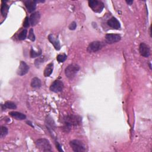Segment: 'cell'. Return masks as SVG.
Returning <instances> with one entry per match:
<instances>
[{
	"label": "cell",
	"instance_id": "cell-1",
	"mask_svg": "<svg viewBox=\"0 0 152 152\" xmlns=\"http://www.w3.org/2000/svg\"><path fill=\"white\" fill-rule=\"evenodd\" d=\"M80 70V66L76 64H70L65 70V74L66 77L72 80L78 72Z\"/></svg>",
	"mask_w": 152,
	"mask_h": 152
},
{
	"label": "cell",
	"instance_id": "cell-2",
	"mask_svg": "<svg viewBox=\"0 0 152 152\" xmlns=\"http://www.w3.org/2000/svg\"><path fill=\"white\" fill-rule=\"evenodd\" d=\"M36 146L41 151H51L52 150L51 145L49 141L45 139H38L36 141Z\"/></svg>",
	"mask_w": 152,
	"mask_h": 152
},
{
	"label": "cell",
	"instance_id": "cell-3",
	"mask_svg": "<svg viewBox=\"0 0 152 152\" xmlns=\"http://www.w3.org/2000/svg\"><path fill=\"white\" fill-rule=\"evenodd\" d=\"M70 145L74 151L82 152L86 150V146L84 144L78 140H73L70 142Z\"/></svg>",
	"mask_w": 152,
	"mask_h": 152
},
{
	"label": "cell",
	"instance_id": "cell-4",
	"mask_svg": "<svg viewBox=\"0 0 152 152\" xmlns=\"http://www.w3.org/2000/svg\"><path fill=\"white\" fill-rule=\"evenodd\" d=\"M105 45V44L103 42L94 41L89 45L87 47V51L89 52H96L101 50Z\"/></svg>",
	"mask_w": 152,
	"mask_h": 152
},
{
	"label": "cell",
	"instance_id": "cell-5",
	"mask_svg": "<svg viewBox=\"0 0 152 152\" xmlns=\"http://www.w3.org/2000/svg\"><path fill=\"white\" fill-rule=\"evenodd\" d=\"M89 5L90 7H91L93 11L96 12H101L103 10L104 6L103 4L101 2L96 1V0H90L89 1Z\"/></svg>",
	"mask_w": 152,
	"mask_h": 152
},
{
	"label": "cell",
	"instance_id": "cell-6",
	"mask_svg": "<svg viewBox=\"0 0 152 152\" xmlns=\"http://www.w3.org/2000/svg\"><path fill=\"white\" fill-rule=\"evenodd\" d=\"M64 89V83L60 80L54 81L50 86V90L55 93H59L63 91Z\"/></svg>",
	"mask_w": 152,
	"mask_h": 152
},
{
	"label": "cell",
	"instance_id": "cell-7",
	"mask_svg": "<svg viewBox=\"0 0 152 152\" xmlns=\"http://www.w3.org/2000/svg\"><path fill=\"white\" fill-rule=\"evenodd\" d=\"M105 39L108 44H111L119 42L121 39V37L117 34H107L105 36Z\"/></svg>",
	"mask_w": 152,
	"mask_h": 152
},
{
	"label": "cell",
	"instance_id": "cell-8",
	"mask_svg": "<svg viewBox=\"0 0 152 152\" xmlns=\"http://www.w3.org/2000/svg\"><path fill=\"white\" fill-rule=\"evenodd\" d=\"M140 53L141 56L147 58L150 55V48L149 46L144 43H141L139 47Z\"/></svg>",
	"mask_w": 152,
	"mask_h": 152
},
{
	"label": "cell",
	"instance_id": "cell-9",
	"mask_svg": "<svg viewBox=\"0 0 152 152\" xmlns=\"http://www.w3.org/2000/svg\"><path fill=\"white\" fill-rule=\"evenodd\" d=\"M29 70V67L25 61H21L20 65H19L17 73L18 75L22 76L26 74Z\"/></svg>",
	"mask_w": 152,
	"mask_h": 152
},
{
	"label": "cell",
	"instance_id": "cell-10",
	"mask_svg": "<svg viewBox=\"0 0 152 152\" xmlns=\"http://www.w3.org/2000/svg\"><path fill=\"white\" fill-rule=\"evenodd\" d=\"M41 18V15L39 12H34L33 13H32L29 18V20H30V23L32 26H36L38 22H39Z\"/></svg>",
	"mask_w": 152,
	"mask_h": 152
},
{
	"label": "cell",
	"instance_id": "cell-11",
	"mask_svg": "<svg viewBox=\"0 0 152 152\" xmlns=\"http://www.w3.org/2000/svg\"><path fill=\"white\" fill-rule=\"evenodd\" d=\"M24 3L29 13H32L35 10L36 7L37 1H33V0H27V1H24Z\"/></svg>",
	"mask_w": 152,
	"mask_h": 152
},
{
	"label": "cell",
	"instance_id": "cell-12",
	"mask_svg": "<svg viewBox=\"0 0 152 152\" xmlns=\"http://www.w3.org/2000/svg\"><path fill=\"white\" fill-rule=\"evenodd\" d=\"M48 39L49 42L53 45L54 48L56 50L59 51L61 49V45L59 40L56 37L54 36V35L51 34L48 36Z\"/></svg>",
	"mask_w": 152,
	"mask_h": 152
},
{
	"label": "cell",
	"instance_id": "cell-13",
	"mask_svg": "<svg viewBox=\"0 0 152 152\" xmlns=\"http://www.w3.org/2000/svg\"><path fill=\"white\" fill-rule=\"evenodd\" d=\"M107 24L109 27L115 29H119L121 27L120 22L115 17H112L111 18H110L108 21Z\"/></svg>",
	"mask_w": 152,
	"mask_h": 152
},
{
	"label": "cell",
	"instance_id": "cell-14",
	"mask_svg": "<svg viewBox=\"0 0 152 152\" xmlns=\"http://www.w3.org/2000/svg\"><path fill=\"white\" fill-rule=\"evenodd\" d=\"M9 114L11 117L17 120H24L26 118V116L25 114L19 112L11 111L9 112Z\"/></svg>",
	"mask_w": 152,
	"mask_h": 152
},
{
	"label": "cell",
	"instance_id": "cell-15",
	"mask_svg": "<svg viewBox=\"0 0 152 152\" xmlns=\"http://www.w3.org/2000/svg\"><path fill=\"white\" fill-rule=\"evenodd\" d=\"M53 63H49V64H48L44 70V76L46 77H49L51 75V74L52 73L53 71Z\"/></svg>",
	"mask_w": 152,
	"mask_h": 152
},
{
	"label": "cell",
	"instance_id": "cell-16",
	"mask_svg": "<svg viewBox=\"0 0 152 152\" xmlns=\"http://www.w3.org/2000/svg\"><path fill=\"white\" fill-rule=\"evenodd\" d=\"M31 86L33 88L37 89L39 88L41 86V81L37 77H34L31 82Z\"/></svg>",
	"mask_w": 152,
	"mask_h": 152
},
{
	"label": "cell",
	"instance_id": "cell-17",
	"mask_svg": "<svg viewBox=\"0 0 152 152\" xmlns=\"http://www.w3.org/2000/svg\"><path fill=\"white\" fill-rule=\"evenodd\" d=\"M8 9H9V7L7 6V4H6L4 3H3L2 6H1V12L2 15L4 17H6L7 16V14L8 11Z\"/></svg>",
	"mask_w": 152,
	"mask_h": 152
},
{
	"label": "cell",
	"instance_id": "cell-18",
	"mask_svg": "<svg viewBox=\"0 0 152 152\" xmlns=\"http://www.w3.org/2000/svg\"><path fill=\"white\" fill-rule=\"evenodd\" d=\"M3 106L4 107V109H15L17 108V106L13 102H6L4 105H3Z\"/></svg>",
	"mask_w": 152,
	"mask_h": 152
},
{
	"label": "cell",
	"instance_id": "cell-19",
	"mask_svg": "<svg viewBox=\"0 0 152 152\" xmlns=\"http://www.w3.org/2000/svg\"><path fill=\"white\" fill-rule=\"evenodd\" d=\"M45 61V56H40L38 57V58L35 60L34 61V64L36 66V67H39V66L44 63Z\"/></svg>",
	"mask_w": 152,
	"mask_h": 152
},
{
	"label": "cell",
	"instance_id": "cell-20",
	"mask_svg": "<svg viewBox=\"0 0 152 152\" xmlns=\"http://www.w3.org/2000/svg\"><path fill=\"white\" fill-rule=\"evenodd\" d=\"M42 53V51L40 50L39 52H36L34 50H33L32 48L30 50V56L31 58H36V57L39 56Z\"/></svg>",
	"mask_w": 152,
	"mask_h": 152
},
{
	"label": "cell",
	"instance_id": "cell-21",
	"mask_svg": "<svg viewBox=\"0 0 152 152\" xmlns=\"http://www.w3.org/2000/svg\"><path fill=\"white\" fill-rule=\"evenodd\" d=\"M67 58V56L65 54H60L56 57V60L59 63L64 62Z\"/></svg>",
	"mask_w": 152,
	"mask_h": 152
},
{
	"label": "cell",
	"instance_id": "cell-22",
	"mask_svg": "<svg viewBox=\"0 0 152 152\" xmlns=\"http://www.w3.org/2000/svg\"><path fill=\"white\" fill-rule=\"evenodd\" d=\"M27 31L26 29H25L23 31H22L20 32V33L18 35V39L20 41L25 40L27 36Z\"/></svg>",
	"mask_w": 152,
	"mask_h": 152
},
{
	"label": "cell",
	"instance_id": "cell-23",
	"mask_svg": "<svg viewBox=\"0 0 152 152\" xmlns=\"http://www.w3.org/2000/svg\"><path fill=\"white\" fill-rule=\"evenodd\" d=\"M8 134V128L5 126H2L1 128V134H0V137L1 138H3L6 137Z\"/></svg>",
	"mask_w": 152,
	"mask_h": 152
},
{
	"label": "cell",
	"instance_id": "cell-24",
	"mask_svg": "<svg viewBox=\"0 0 152 152\" xmlns=\"http://www.w3.org/2000/svg\"><path fill=\"white\" fill-rule=\"evenodd\" d=\"M28 38L30 41H32V42L35 41V36H34L33 29H30V31H29V33Z\"/></svg>",
	"mask_w": 152,
	"mask_h": 152
},
{
	"label": "cell",
	"instance_id": "cell-25",
	"mask_svg": "<svg viewBox=\"0 0 152 152\" xmlns=\"http://www.w3.org/2000/svg\"><path fill=\"white\" fill-rule=\"evenodd\" d=\"M30 23L29 18L27 17H26V18H25V22H24V23H23V26H24L25 27L27 28V27H28L30 26Z\"/></svg>",
	"mask_w": 152,
	"mask_h": 152
},
{
	"label": "cell",
	"instance_id": "cell-26",
	"mask_svg": "<svg viewBox=\"0 0 152 152\" xmlns=\"http://www.w3.org/2000/svg\"><path fill=\"white\" fill-rule=\"evenodd\" d=\"M76 27H77V24L75 22H72L69 26V29L71 30H74L76 29Z\"/></svg>",
	"mask_w": 152,
	"mask_h": 152
},
{
	"label": "cell",
	"instance_id": "cell-27",
	"mask_svg": "<svg viewBox=\"0 0 152 152\" xmlns=\"http://www.w3.org/2000/svg\"><path fill=\"white\" fill-rule=\"evenodd\" d=\"M126 3L128 5H132V4L133 3V1H126Z\"/></svg>",
	"mask_w": 152,
	"mask_h": 152
}]
</instances>
